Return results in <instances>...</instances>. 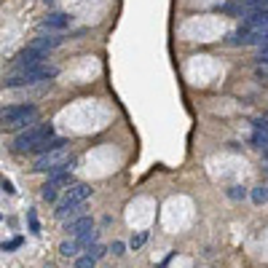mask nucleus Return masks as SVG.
I'll return each instance as SVG.
<instances>
[{
    "label": "nucleus",
    "instance_id": "4468645a",
    "mask_svg": "<svg viewBox=\"0 0 268 268\" xmlns=\"http://www.w3.org/2000/svg\"><path fill=\"white\" fill-rule=\"evenodd\" d=\"M97 239H99V231L97 228H91V231H86V234H81V236H75V242L81 244V250L86 252L91 247V244H97Z\"/></svg>",
    "mask_w": 268,
    "mask_h": 268
},
{
    "label": "nucleus",
    "instance_id": "b1692460",
    "mask_svg": "<svg viewBox=\"0 0 268 268\" xmlns=\"http://www.w3.org/2000/svg\"><path fill=\"white\" fill-rule=\"evenodd\" d=\"M124 250H126V244H124V242H113V247H110L113 255H124Z\"/></svg>",
    "mask_w": 268,
    "mask_h": 268
},
{
    "label": "nucleus",
    "instance_id": "9b49d317",
    "mask_svg": "<svg viewBox=\"0 0 268 268\" xmlns=\"http://www.w3.org/2000/svg\"><path fill=\"white\" fill-rule=\"evenodd\" d=\"M67 145V140H62V137H51V140H43V142H38L35 145V153L38 156H43V153H51V150H59V148H64Z\"/></svg>",
    "mask_w": 268,
    "mask_h": 268
},
{
    "label": "nucleus",
    "instance_id": "f03ea898",
    "mask_svg": "<svg viewBox=\"0 0 268 268\" xmlns=\"http://www.w3.org/2000/svg\"><path fill=\"white\" fill-rule=\"evenodd\" d=\"M75 169V158L70 156L67 148L51 150V153H43L35 158V172H48V175H56V172H72Z\"/></svg>",
    "mask_w": 268,
    "mask_h": 268
},
{
    "label": "nucleus",
    "instance_id": "2eb2a0df",
    "mask_svg": "<svg viewBox=\"0 0 268 268\" xmlns=\"http://www.w3.org/2000/svg\"><path fill=\"white\" fill-rule=\"evenodd\" d=\"M59 252H62L64 258H78V252H83V250H81V244H78L75 239H70V242H62L59 244Z\"/></svg>",
    "mask_w": 268,
    "mask_h": 268
},
{
    "label": "nucleus",
    "instance_id": "ddd939ff",
    "mask_svg": "<svg viewBox=\"0 0 268 268\" xmlns=\"http://www.w3.org/2000/svg\"><path fill=\"white\" fill-rule=\"evenodd\" d=\"M46 185L48 188H72L75 183H72V175H70V172H56V175L48 177Z\"/></svg>",
    "mask_w": 268,
    "mask_h": 268
},
{
    "label": "nucleus",
    "instance_id": "a211bd4d",
    "mask_svg": "<svg viewBox=\"0 0 268 268\" xmlns=\"http://www.w3.org/2000/svg\"><path fill=\"white\" fill-rule=\"evenodd\" d=\"M252 201H255V204H266L268 201V188H263V185L252 188Z\"/></svg>",
    "mask_w": 268,
    "mask_h": 268
},
{
    "label": "nucleus",
    "instance_id": "20e7f679",
    "mask_svg": "<svg viewBox=\"0 0 268 268\" xmlns=\"http://www.w3.org/2000/svg\"><path fill=\"white\" fill-rule=\"evenodd\" d=\"M51 137H54V126H51V124H32V126H27L24 132L16 134V140H13V148H16L19 153H27V150H32L38 142L51 140Z\"/></svg>",
    "mask_w": 268,
    "mask_h": 268
},
{
    "label": "nucleus",
    "instance_id": "f257e3e1",
    "mask_svg": "<svg viewBox=\"0 0 268 268\" xmlns=\"http://www.w3.org/2000/svg\"><path fill=\"white\" fill-rule=\"evenodd\" d=\"M32 124H38V107L35 105H11L0 110V126L5 132H24Z\"/></svg>",
    "mask_w": 268,
    "mask_h": 268
},
{
    "label": "nucleus",
    "instance_id": "412c9836",
    "mask_svg": "<svg viewBox=\"0 0 268 268\" xmlns=\"http://www.w3.org/2000/svg\"><path fill=\"white\" fill-rule=\"evenodd\" d=\"M27 220H30V231H32V234H40L38 217H35V212H32V209H30V212H27Z\"/></svg>",
    "mask_w": 268,
    "mask_h": 268
},
{
    "label": "nucleus",
    "instance_id": "f3484780",
    "mask_svg": "<svg viewBox=\"0 0 268 268\" xmlns=\"http://www.w3.org/2000/svg\"><path fill=\"white\" fill-rule=\"evenodd\" d=\"M236 3L247 5L252 11H268V0H236Z\"/></svg>",
    "mask_w": 268,
    "mask_h": 268
},
{
    "label": "nucleus",
    "instance_id": "6ab92c4d",
    "mask_svg": "<svg viewBox=\"0 0 268 268\" xmlns=\"http://www.w3.org/2000/svg\"><path fill=\"white\" fill-rule=\"evenodd\" d=\"M145 242H148V231H142V234L132 236V242H129V247H132V250H140V247H142Z\"/></svg>",
    "mask_w": 268,
    "mask_h": 268
},
{
    "label": "nucleus",
    "instance_id": "1a4fd4ad",
    "mask_svg": "<svg viewBox=\"0 0 268 268\" xmlns=\"http://www.w3.org/2000/svg\"><path fill=\"white\" fill-rule=\"evenodd\" d=\"M94 228V220L89 215H81V217H75V220H70L67 226H64V231L75 239V236H81V234H86V231H91Z\"/></svg>",
    "mask_w": 268,
    "mask_h": 268
},
{
    "label": "nucleus",
    "instance_id": "cd10ccee",
    "mask_svg": "<svg viewBox=\"0 0 268 268\" xmlns=\"http://www.w3.org/2000/svg\"><path fill=\"white\" fill-rule=\"evenodd\" d=\"M263 158H266V164H268V150H263Z\"/></svg>",
    "mask_w": 268,
    "mask_h": 268
},
{
    "label": "nucleus",
    "instance_id": "a878e982",
    "mask_svg": "<svg viewBox=\"0 0 268 268\" xmlns=\"http://www.w3.org/2000/svg\"><path fill=\"white\" fill-rule=\"evenodd\" d=\"M0 185H3V188H5V193H16V188H13V185L8 183V180H3V183H0Z\"/></svg>",
    "mask_w": 268,
    "mask_h": 268
},
{
    "label": "nucleus",
    "instance_id": "393cba45",
    "mask_svg": "<svg viewBox=\"0 0 268 268\" xmlns=\"http://www.w3.org/2000/svg\"><path fill=\"white\" fill-rule=\"evenodd\" d=\"M16 247H21V239H11V242L3 244V250H16Z\"/></svg>",
    "mask_w": 268,
    "mask_h": 268
},
{
    "label": "nucleus",
    "instance_id": "f8f14e48",
    "mask_svg": "<svg viewBox=\"0 0 268 268\" xmlns=\"http://www.w3.org/2000/svg\"><path fill=\"white\" fill-rule=\"evenodd\" d=\"M67 24H70L67 13H48V16L43 19V27H46V30H64Z\"/></svg>",
    "mask_w": 268,
    "mask_h": 268
},
{
    "label": "nucleus",
    "instance_id": "dca6fc26",
    "mask_svg": "<svg viewBox=\"0 0 268 268\" xmlns=\"http://www.w3.org/2000/svg\"><path fill=\"white\" fill-rule=\"evenodd\" d=\"M86 255H89V258L94 260V263H97V260H102V258L107 255V250L102 247V244H91V247L86 250Z\"/></svg>",
    "mask_w": 268,
    "mask_h": 268
},
{
    "label": "nucleus",
    "instance_id": "bb28decb",
    "mask_svg": "<svg viewBox=\"0 0 268 268\" xmlns=\"http://www.w3.org/2000/svg\"><path fill=\"white\" fill-rule=\"evenodd\" d=\"M260 51H263V54H268V43H266V46H260Z\"/></svg>",
    "mask_w": 268,
    "mask_h": 268
},
{
    "label": "nucleus",
    "instance_id": "5701e85b",
    "mask_svg": "<svg viewBox=\"0 0 268 268\" xmlns=\"http://www.w3.org/2000/svg\"><path fill=\"white\" fill-rule=\"evenodd\" d=\"M43 199H46V201H54V199H56V188L43 185Z\"/></svg>",
    "mask_w": 268,
    "mask_h": 268
},
{
    "label": "nucleus",
    "instance_id": "6e6552de",
    "mask_svg": "<svg viewBox=\"0 0 268 268\" xmlns=\"http://www.w3.org/2000/svg\"><path fill=\"white\" fill-rule=\"evenodd\" d=\"M252 145H255V148L268 150V121L266 118L252 121Z\"/></svg>",
    "mask_w": 268,
    "mask_h": 268
},
{
    "label": "nucleus",
    "instance_id": "aec40b11",
    "mask_svg": "<svg viewBox=\"0 0 268 268\" xmlns=\"http://www.w3.org/2000/svg\"><path fill=\"white\" fill-rule=\"evenodd\" d=\"M75 266H78V268H94V260H91L89 255H78Z\"/></svg>",
    "mask_w": 268,
    "mask_h": 268
},
{
    "label": "nucleus",
    "instance_id": "9d476101",
    "mask_svg": "<svg viewBox=\"0 0 268 268\" xmlns=\"http://www.w3.org/2000/svg\"><path fill=\"white\" fill-rule=\"evenodd\" d=\"M244 27H252V30H266L268 27V11H247L242 16Z\"/></svg>",
    "mask_w": 268,
    "mask_h": 268
},
{
    "label": "nucleus",
    "instance_id": "7ed1b4c3",
    "mask_svg": "<svg viewBox=\"0 0 268 268\" xmlns=\"http://www.w3.org/2000/svg\"><path fill=\"white\" fill-rule=\"evenodd\" d=\"M56 67H51V64H38V67H27V70H19L16 75H11L8 81H5V86L8 89H16V86H32V83H40V81H51V78H56Z\"/></svg>",
    "mask_w": 268,
    "mask_h": 268
},
{
    "label": "nucleus",
    "instance_id": "0eeeda50",
    "mask_svg": "<svg viewBox=\"0 0 268 268\" xmlns=\"http://www.w3.org/2000/svg\"><path fill=\"white\" fill-rule=\"evenodd\" d=\"M64 43V35L62 32H48V35H38L32 43H30V48H38V51H51V48H56V46H62Z\"/></svg>",
    "mask_w": 268,
    "mask_h": 268
},
{
    "label": "nucleus",
    "instance_id": "39448f33",
    "mask_svg": "<svg viewBox=\"0 0 268 268\" xmlns=\"http://www.w3.org/2000/svg\"><path fill=\"white\" fill-rule=\"evenodd\" d=\"M91 196V188L89 185H83V183H75L72 188H67V193H64V199H59V204H56V217H62L70 212V209H75V207H81L86 199Z\"/></svg>",
    "mask_w": 268,
    "mask_h": 268
},
{
    "label": "nucleus",
    "instance_id": "c85d7f7f",
    "mask_svg": "<svg viewBox=\"0 0 268 268\" xmlns=\"http://www.w3.org/2000/svg\"><path fill=\"white\" fill-rule=\"evenodd\" d=\"M263 169H266V172H268V164H266V166H263Z\"/></svg>",
    "mask_w": 268,
    "mask_h": 268
},
{
    "label": "nucleus",
    "instance_id": "c756f323",
    "mask_svg": "<svg viewBox=\"0 0 268 268\" xmlns=\"http://www.w3.org/2000/svg\"><path fill=\"white\" fill-rule=\"evenodd\" d=\"M46 3H51V0H46Z\"/></svg>",
    "mask_w": 268,
    "mask_h": 268
},
{
    "label": "nucleus",
    "instance_id": "423d86ee",
    "mask_svg": "<svg viewBox=\"0 0 268 268\" xmlns=\"http://www.w3.org/2000/svg\"><path fill=\"white\" fill-rule=\"evenodd\" d=\"M46 51H38V48H30L27 46L24 51L16 54V59H13V64H16V70H27V67H38V64H43V59H46Z\"/></svg>",
    "mask_w": 268,
    "mask_h": 268
},
{
    "label": "nucleus",
    "instance_id": "4be33fe9",
    "mask_svg": "<svg viewBox=\"0 0 268 268\" xmlns=\"http://www.w3.org/2000/svg\"><path fill=\"white\" fill-rule=\"evenodd\" d=\"M228 196L239 201V199H244V196H247V193H244V188H239V185H234V188H231V191H228Z\"/></svg>",
    "mask_w": 268,
    "mask_h": 268
}]
</instances>
